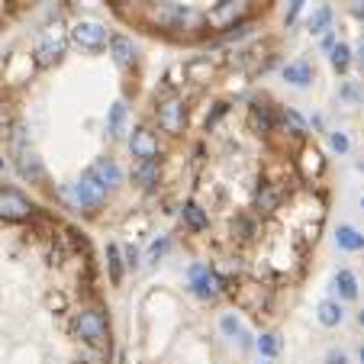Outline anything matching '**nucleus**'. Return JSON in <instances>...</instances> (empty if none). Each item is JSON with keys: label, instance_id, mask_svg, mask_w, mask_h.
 Returning a JSON list of instances; mask_svg holds the SVG:
<instances>
[{"label": "nucleus", "instance_id": "obj_1", "mask_svg": "<svg viewBox=\"0 0 364 364\" xmlns=\"http://www.w3.org/2000/svg\"><path fill=\"white\" fill-rule=\"evenodd\" d=\"M10 145V155H14L16 161V171H20L23 181H29V184H39V181H46V168H42V159L36 155V149L29 145V132L26 126H16V132L7 139Z\"/></svg>", "mask_w": 364, "mask_h": 364}, {"label": "nucleus", "instance_id": "obj_2", "mask_svg": "<svg viewBox=\"0 0 364 364\" xmlns=\"http://www.w3.org/2000/svg\"><path fill=\"white\" fill-rule=\"evenodd\" d=\"M75 326V336L81 338L90 348H107V338H110V323H107V313L100 306H84L75 313L71 319Z\"/></svg>", "mask_w": 364, "mask_h": 364}, {"label": "nucleus", "instance_id": "obj_3", "mask_svg": "<svg viewBox=\"0 0 364 364\" xmlns=\"http://www.w3.org/2000/svg\"><path fill=\"white\" fill-rule=\"evenodd\" d=\"M191 20H193V10L181 7V4H168V0H149L145 4V23L151 29L178 33V29H187Z\"/></svg>", "mask_w": 364, "mask_h": 364}, {"label": "nucleus", "instance_id": "obj_4", "mask_svg": "<svg viewBox=\"0 0 364 364\" xmlns=\"http://www.w3.org/2000/svg\"><path fill=\"white\" fill-rule=\"evenodd\" d=\"M36 203L16 187L0 184V220L4 223H33L36 220Z\"/></svg>", "mask_w": 364, "mask_h": 364}, {"label": "nucleus", "instance_id": "obj_5", "mask_svg": "<svg viewBox=\"0 0 364 364\" xmlns=\"http://www.w3.org/2000/svg\"><path fill=\"white\" fill-rule=\"evenodd\" d=\"M68 33H65L62 26H48L46 33L39 36V42H36L33 48V62L39 65V68H52V65L62 62L65 48H68Z\"/></svg>", "mask_w": 364, "mask_h": 364}, {"label": "nucleus", "instance_id": "obj_6", "mask_svg": "<svg viewBox=\"0 0 364 364\" xmlns=\"http://www.w3.org/2000/svg\"><path fill=\"white\" fill-rule=\"evenodd\" d=\"M62 193L77 206V210H97V206H103V200H107V187L94 178V171H84L81 178H77L71 187H65Z\"/></svg>", "mask_w": 364, "mask_h": 364}, {"label": "nucleus", "instance_id": "obj_7", "mask_svg": "<svg viewBox=\"0 0 364 364\" xmlns=\"http://www.w3.org/2000/svg\"><path fill=\"white\" fill-rule=\"evenodd\" d=\"M68 39H71V46H77L81 52H87V55L103 52V48L110 46V33L97 20H77L75 26L68 29Z\"/></svg>", "mask_w": 364, "mask_h": 364}, {"label": "nucleus", "instance_id": "obj_8", "mask_svg": "<svg viewBox=\"0 0 364 364\" xmlns=\"http://www.w3.org/2000/svg\"><path fill=\"white\" fill-rule=\"evenodd\" d=\"M187 281H191V290L200 300H216L223 290H229V277H223L210 264H191L187 268Z\"/></svg>", "mask_w": 364, "mask_h": 364}, {"label": "nucleus", "instance_id": "obj_9", "mask_svg": "<svg viewBox=\"0 0 364 364\" xmlns=\"http://www.w3.org/2000/svg\"><path fill=\"white\" fill-rule=\"evenodd\" d=\"M252 0H220V4H213V7L206 10L203 23L210 29H229L235 26V23H242L248 14H252Z\"/></svg>", "mask_w": 364, "mask_h": 364}, {"label": "nucleus", "instance_id": "obj_10", "mask_svg": "<svg viewBox=\"0 0 364 364\" xmlns=\"http://www.w3.org/2000/svg\"><path fill=\"white\" fill-rule=\"evenodd\" d=\"M155 119H159V129L168 132V136H181L187 126V103L181 100L178 94H168L159 100L155 107Z\"/></svg>", "mask_w": 364, "mask_h": 364}, {"label": "nucleus", "instance_id": "obj_11", "mask_svg": "<svg viewBox=\"0 0 364 364\" xmlns=\"http://www.w3.org/2000/svg\"><path fill=\"white\" fill-rule=\"evenodd\" d=\"M248 126H252L258 136H268V132H274L277 126H281V110H274L268 100H252V107H248Z\"/></svg>", "mask_w": 364, "mask_h": 364}, {"label": "nucleus", "instance_id": "obj_12", "mask_svg": "<svg viewBox=\"0 0 364 364\" xmlns=\"http://www.w3.org/2000/svg\"><path fill=\"white\" fill-rule=\"evenodd\" d=\"M129 151L136 161H159L161 149H159V136L149 129V126H139L129 136Z\"/></svg>", "mask_w": 364, "mask_h": 364}, {"label": "nucleus", "instance_id": "obj_13", "mask_svg": "<svg viewBox=\"0 0 364 364\" xmlns=\"http://www.w3.org/2000/svg\"><path fill=\"white\" fill-rule=\"evenodd\" d=\"M296 168H300V174L306 181L319 178V174L326 171V159H323V151L316 149V145H306V149L300 151V159H296Z\"/></svg>", "mask_w": 364, "mask_h": 364}, {"label": "nucleus", "instance_id": "obj_14", "mask_svg": "<svg viewBox=\"0 0 364 364\" xmlns=\"http://www.w3.org/2000/svg\"><path fill=\"white\" fill-rule=\"evenodd\" d=\"M110 55H113V62H117V68H132L136 65V46H132V39L129 36H110Z\"/></svg>", "mask_w": 364, "mask_h": 364}, {"label": "nucleus", "instance_id": "obj_15", "mask_svg": "<svg viewBox=\"0 0 364 364\" xmlns=\"http://www.w3.org/2000/svg\"><path fill=\"white\" fill-rule=\"evenodd\" d=\"M90 171H94V178L100 181L107 191H110V187H119V184H123V168H119L113 159H97L94 165H90Z\"/></svg>", "mask_w": 364, "mask_h": 364}, {"label": "nucleus", "instance_id": "obj_16", "mask_svg": "<svg viewBox=\"0 0 364 364\" xmlns=\"http://www.w3.org/2000/svg\"><path fill=\"white\" fill-rule=\"evenodd\" d=\"M284 200V191L277 184H262L258 191H255V210L258 213H274L277 206H281Z\"/></svg>", "mask_w": 364, "mask_h": 364}, {"label": "nucleus", "instance_id": "obj_17", "mask_svg": "<svg viewBox=\"0 0 364 364\" xmlns=\"http://www.w3.org/2000/svg\"><path fill=\"white\" fill-rule=\"evenodd\" d=\"M181 220H184V226L191 229V232H203V229H210V213H206L200 203H184L181 206Z\"/></svg>", "mask_w": 364, "mask_h": 364}, {"label": "nucleus", "instance_id": "obj_18", "mask_svg": "<svg viewBox=\"0 0 364 364\" xmlns=\"http://www.w3.org/2000/svg\"><path fill=\"white\" fill-rule=\"evenodd\" d=\"M284 81H290L294 87H306V84H313V65L303 62V58H296V62H287L284 65Z\"/></svg>", "mask_w": 364, "mask_h": 364}, {"label": "nucleus", "instance_id": "obj_19", "mask_svg": "<svg viewBox=\"0 0 364 364\" xmlns=\"http://www.w3.org/2000/svg\"><path fill=\"white\" fill-rule=\"evenodd\" d=\"M107 274H110L113 287H119V284H123L126 262H123V248H119L117 242H110V245H107Z\"/></svg>", "mask_w": 364, "mask_h": 364}, {"label": "nucleus", "instance_id": "obj_20", "mask_svg": "<svg viewBox=\"0 0 364 364\" xmlns=\"http://www.w3.org/2000/svg\"><path fill=\"white\" fill-rule=\"evenodd\" d=\"M332 284H336V290H338V296H342V300H358V277H355V271L338 268L336 277H332Z\"/></svg>", "mask_w": 364, "mask_h": 364}, {"label": "nucleus", "instance_id": "obj_21", "mask_svg": "<svg viewBox=\"0 0 364 364\" xmlns=\"http://www.w3.org/2000/svg\"><path fill=\"white\" fill-rule=\"evenodd\" d=\"M306 26H309V33H313V36H326V33H329V29H332V7H329V4H319V7L309 14Z\"/></svg>", "mask_w": 364, "mask_h": 364}, {"label": "nucleus", "instance_id": "obj_22", "mask_svg": "<svg viewBox=\"0 0 364 364\" xmlns=\"http://www.w3.org/2000/svg\"><path fill=\"white\" fill-rule=\"evenodd\" d=\"M220 329L226 332L229 338H235V342H239V345H242V348H245V351L252 348V336H248V332H245V326H242L239 319L232 316V313H226V316L220 319Z\"/></svg>", "mask_w": 364, "mask_h": 364}, {"label": "nucleus", "instance_id": "obj_23", "mask_svg": "<svg viewBox=\"0 0 364 364\" xmlns=\"http://www.w3.org/2000/svg\"><path fill=\"white\" fill-rule=\"evenodd\" d=\"M336 245L342 248V252H361V248H364V235L358 232L355 226H338L336 229Z\"/></svg>", "mask_w": 364, "mask_h": 364}, {"label": "nucleus", "instance_id": "obj_24", "mask_svg": "<svg viewBox=\"0 0 364 364\" xmlns=\"http://www.w3.org/2000/svg\"><path fill=\"white\" fill-rule=\"evenodd\" d=\"M316 319L323 326H342V319H345V309H342V303H336V300H323L316 306Z\"/></svg>", "mask_w": 364, "mask_h": 364}, {"label": "nucleus", "instance_id": "obj_25", "mask_svg": "<svg viewBox=\"0 0 364 364\" xmlns=\"http://www.w3.org/2000/svg\"><path fill=\"white\" fill-rule=\"evenodd\" d=\"M16 126H20V117H16V107L10 100H4L0 97V136L10 139L16 132Z\"/></svg>", "mask_w": 364, "mask_h": 364}, {"label": "nucleus", "instance_id": "obj_26", "mask_svg": "<svg viewBox=\"0 0 364 364\" xmlns=\"http://www.w3.org/2000/svg\"><path fill=\"white\" fill-rule=\"evenodd\" d=\"M281 126L294 139H306V119H303L296 110H290V107H284V110H281Z\"/></svg>", "mask_w": 364, "mask_h": 364}, {"label": "nucleus", "instance_id": "obj_27", "mask_svg": "<svg viewBox=\"0 0 364 364\" xmlns=\"http://www.w3.org/2000/svg\"><path fill=\"white\" fill-rule=\"evenodd\" d=\"M213 71L216 68H213V62H210V58H193V62L184 68V75L191 77L193 84H206L210 77H213Z\"/></svg>", "mask_w": 364, "mask_h": 364}, {"label": "nucleus", "instance_id": "obj_28", "mask_svg": "<svg viewBox=\"0 0 364 364\" xmlns=\"http://www.w3.org/2000/svg\"><path fill=\"white\" fill-rule=\"evenodd\" d=\"M132 178H136L142 187H155L159 184V161H136Z\"/></svg>", "mask_w": 364, "mask_h": 364}, {"label": "nucleus", "instance_id": "obj_29", "mask_svg": "<svg viewBox=\"0 0 364 364\" xmlns=\"http://www.w3.org/2000/svg\"><path fill=\"white\" fill-rule=\"evenodd\" d=\"M107 129H110L113 139L123 136V129H126V103H123V100H117V103L110 107V117H107Z\"/></svg>", "mask_w": 364, "mask_h": 364}, {"label": "nucleus", "instance_id": "obj_30", "mask_svg": "<svg viewBox=\"0 0 364 364\" xmlns=\"http://www.w3.org/2000/svg\"><path fill=\"white\" fill-rule=\"evenodd\" d=\"M329 62H332V68H336V71H348V65H351V48L345 46V42H338V46H332V55H329Z\"/></svg>", "mask_w": 364, "mask_h": 364}, {"label": "nucleus", "instance_id": "obj_31", "mask_svg": "<svg viewBox=\"0 0 364 364\" xmlns=\"http://www.w3.org/2000/svg\"><path fill=\"white\" fill-rule=\"evenodd\" d=\"M258 351H262L264 358H274L277 351H281V338H277L274 332H264V336L258 338Z\"/></svg>", "mask_w": 364, "mask_h": 364}, {"label": "nucleus", "instance_id": "obj_32", "mask_svg": "<svg viewBox=\"0 0 364 364\" xmlns=\"http://www.w3.org/2000/svg\"><path fill=\"white\" fill-rule=\"evenodd\" d=\"M232 232L239 235V239H255V220L252 216H239V220L232 223Z\"/></svg>", "mask_w": 364, "mask_h": 364}, {"label": "nucleus", "instance_id": "obj_33", "mask_svg": "<svg viewBox=\"0 0 364 364\" xmlns=\"http://www.w3.org/2000/svg\"><path fill=\"white\" fill-rule=\"evenodd\" d=\"M329 145H332V151H338V155H345V151L351 149V142H348L345 132H329Z\"/></svg>", "mask_w": 364, "mask_h": 364}, {"label": "nucleus", "instance_id": "obj_34", "mask_svg": "<svg viewBox=\"0 0 364 364\" xmlns=\"http://www.w3.org/2000/svg\"><path fill=\"white\" fill-rule=\"evenodd\" d=\"M171 248V242L168 239H159V242H151V248H149V262H161L165 258V252Z\"/></svg>", "mask_w": 364, "mask_h": 364}, {"label": "nucleus", "instance_id": "obj_35", "mask_svg": "<svg viewBox=\"0 0 364 364\" xmlns=\"http://www.w3.org/2000/svg\"><path fill=\"white\" fill-rule=\"evenodd\" d=\"M303 7H306V0H290V7H287V16H284V23H287V26H294V23L300 20Z\"/></svg>", "mask_w": 364, "mask_h": 364}, {"label": "nucleus", "instance_id": "obj_36", "mask_svg": "<svg viewBox=\"0 0 364 364\" xmlns=\"http://www.w3.org/2000/svg\"><path fill=\"white\" fill-rule=\"evenodd\" d=\"M226 110H229V103H213V113L206 117V129H213V126L226 117Z\"/></svg>", "mask_w": 364, "mask_h": 364}, {"label": "nucleus", "instance_id": "obj_37", "mask_svg": "<svg viewBox=\"0 0 364 364\" xmlns=\"http://www.w3.org/2000/svg\"><path fill=\"white\" fill-rule=\"evenodd\" d=\"M100 361H103V348H90V345H84L81 364H100Z\"/></svg>", "mask_w": 364, "mask_h": 364}, {"label": "nucleus", "instance_id": "obj_38", "mask_svg": "<svg viewBox=\"0 0 364 364\" xmlns=\"http://www.w3.org/2000/svg\"><path fill=\"white\" fill-rule=\"evenodd\" d=\"M119 248H123V262H126V268L136 271V268H139V248H136V245H119Z\"/></svg>", "mask_w": 364, "mask_h": 364}, {"label": "nucleus", "instance_id": "obj_39", "mask_svg": "<svg viewBox=\"0 0 364 364\" xmlns=\"http://www.w3.org/2000/svg\"><path fill=\"white\" fill-rule=\"evenodd\" d=\"M117 7H139V4H149V0H113Z\"/></svg>", "mask_w": 364, "mask_h": 364}, {"label": "nucleus", "instance_id": "obj_40", "mask_svg": "<svg viewBox=\"0 0 364 364\" xmlns=\"http://www.w3.org/2000/svg\"><path fill=\"white\" fill-rule=\"evenodd\" d=\"M329 364H345V355H342V351H332V355H329Z\"/></svg>", "mask_w": 364, "mask_h": 364}, {"label": "nucleus", "instance_id": "obj_41", "mask_svg": "<svg viewBox=\"0 0 364 364\" xmlns=\"http://www.w3.org/2000/svg\"><path fill=\"white\" fill-rule=\"evenodd\" d=\"M358 326H361V329H364V309H361V313H358Z\"/></svg>", "mask_w": 364, "mask_h": 364}, {"label": "nucleus", "instance_id": "obj_42", "mask_svg": "<svg viewBox=\"0 0 364 364\" xmlns=\"http://www.w3.org/2000/svg\"><path fill=\"white\" fill-rule=\"evenodd\" d=\"M351 4H355V7H364V0H351Z\"/></svg>", "mask_w": 364, "mask_h": 364}, {"label": "nucleus", "instance_id": "obj_43", "mask_svg": "<svg viewBox=\"0 0 364 364\" xmlns=\"http://www.w3.org/2000/svg\"><path fill=\"white\" fill-rule=\"evenodd\" d=\"M358 55H361V58H364V42H361V48H358Z\"/></svg>", "mask_w": 364, "mask_h": 364}, {"label": "nucleus", "instance_id": "obj_44", "mask_svg": "<svg viewBox=\"0 0 364 364\" xmlns=\"http://www.w3.org/2000/svg\"><path fill=\"white\" fill-rule=\"evenodd\" d=\"M361 364H364V348H361Z\"/></svg>", "mask_w": 364, "mask_h": 364}, {"label": "nucleus", "instance_id": "obj_45", "mask_svg": "<svg viewBox=\"0 0 364 364\" xmlns=\"http://www.w3.org/2000/svg\"><path fill=\"white\" fill-rule=\"evenodd\" d=\"M0 168H4V159H0Z\"/></svg>", "mask_w": 364, "mask_h": 364}, {"label": "nucleus", "instance_id": "obj_46", "mask_svg": "<svg viewBox=\"0 0 364 364\" xmlns=\"http://www.w3.org/2000/svg\"><path fill=\"white\" fill-rule=\"evenodd\" d=\"M361 206H364V200H361Z\"/></svg>", "mask_w": 364, "mask_h": 364}, {"label": "nucleus", "instance_id": "obj_47", "mask_svg": "<svg viewBox=\"0 0 364 364\" xmlns=\"http://www.w3.org/2000/svg\"><path fill=\"white\" fill-rule=\"evenodd\" d=\"M264 364H271V361H264Z\"/></svg>", "mask_w": 364, "mask_h": 364}]
</instances>
